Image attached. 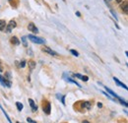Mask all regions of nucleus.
<instances>
[{"instance_id": "nucleus-20", "label": "nucleus", "mask_w": 128, "mask_h": 123, "mask_svg": "<svg viewBox=\"0 0 128 123\" xmlns=\"http://www.w3.org/2000/svg\"><path fill=\"white\" fill-rule=\"evenodd\" d=\"M70 52H71V53H72L74 56H76V57H78V56H79V52H78V51H76L75 49H70Z\"/></svg>"}, {"instance_id": "nucleus-17", "label": "nucleus", "mask_w": 128, "mask_h": 123, "mask_svg": "<svg viewBox=\"0 0 128 123\" xmlns=\"http://www.w3.org/2000/svg\"><path fill=\"white\" fill-rule=\"evenodd\" d=\"M16 106H17V109H18L19 111H21V110L23 109V107H24L23 103H21L20 101H16Z\"/></svg>"}, {"instance_id": "nucleus-12", "label": "nucleus", "mask_w": 128, "mask_h": 123, "mask_svg": "<svg viewBox=\"0 0 128 123\" xmlns=\"http://www.w3.org/2000/svg\"><path fill=\"white\" fill-rule=\"evenodd\" d=\"M0 108H1V110H2V112H3V114L5 115V117L7 118V120H8V122H9V123H13V122H12V121H11V118L9 117V115H8V113H7V112H6V111H5L4 109H3V107L1 106V104H0Z\"/></svg>"}, {"instance_id": "nucleus-9", "label": "nucleus", "mask_w": 128, "mask_h": 123, "mask_svg": "<svg viewBox=\"0 0 128 123\" xmlns=\"http://www.w3.org/2000/svg\"><path fill=\"white\" fill-rule=\"evenodd\" d=\"M104 89H105V91H106V93H107V94H109L110 96H112L113 98H119V97H118V96H117V95H116V94H115V93H114L113 91H111V90H110L109 88H107V87H104Z\"/></svg>"}, {"instance_id": "nucleus-3", "label": "nucleus", "mask_w": 128, "mask_h": 123, "mask_svg": "<svg viewBox=\"0 0 128 123\" xmlns=\"http://www.w3.org/2000/svg\"><path fill=\"white\" fill-rule=\"evenodd\" d=\"M43 112L45 113V114H47V115H49L50 114V110H51V105H50V102L49 101H45L43 104Z\"/></svg>"}, {"instance_id": "nucleus-13", "label": "nucleus", "mask_w": 128, "mask_h": 123, "mask_svg": "<svg viewBox=\"0 0 128 123\" xmlns=\"http://www.w3.org/2000/svg\"><path fill=\"white\" fill-rule=\"evenodd\" d=\"M28 64H29V67H30V69H31V70H34V69H35V67L37 66V63H36L35 61H33V60L29 61V62H28Z\"/></svg>"}, {"instance_id": "nucleus-25", "label": "nucleus", "mask_w": 128, "mask_h": 123, "mask_svg": "<svg viewBox=\"0 0 128 123\" xmlns=\"http://www.w3.org/2000/svg\"><path fill=\"white\" fill-rule=\"evenodd\" d=\"M102 94H103V95H104V96H106V97H107V98H109V99H113V98H111V97H110V96H109V95H108V94H107V93H104V92H102Z\"/></svg>"}, {"instance_id": "nucleus-2", "label": "nucleus", "mask_w": 128, "mask_h": 123, "mask_svg": "<svg viewBox=\"0 0 128 123\" xmlns=\"http://www.w3.org/2000/svg\"><path fill=\"white\" fill-rule=\"evenodd\" d=\"M16 22L14 21V20H11L10 22H9V24L6 25V28H5V32L7 33V34H9V33H11L15 28H16Z\"/></svg>"}, {"instance_id": "nucleus-4", "label": "nucleus", "mask_w": 128, "mask_h": 123, "mask_svg": "<svg viewBox=\"0 0 128 123\" xmlns=\"http://www.w3.org/2000/svg\"><path fill=\"white\" fill-rule=\"evenodd\" d=\"M0 83H1V84H2L4 87H7V88H11V86H12L11 81L7 80L5 77H2L1 75H0Z\"/></svg>"}, {"instance_id": "nucleus-26", "label": "nucleus", "mask_w": 128, "mask_h": 123, "mask_svg": "<svg viewBox=\"0 0 128 123\" xmlns=\"http://www.w3.org/2000/svg\"><path fill=\"white\" fill-rule=\"evenodd\" d=\"M27 122H28V123H32V122H33V120H32L30 117H28V118H27Z\"/></svg>"}, {"instance_id": "nucleus-33", "label": "nucleus", "mask_w": 128, "mask_h": 123, "mask_svg": "<svg viewBox=\"0 0 128 123\" xmlns=\"http://www.w3.org/2000/svg\"><path fill=\"white\" fill-rule=\"evenodd\" d=\"M16 123H20V122H19V121H17V122H16Z\"/></svg>"}, {"instance_id": "nucleus-7", "label": "nucleus", "mask_w": 128, "mask_h": 123, "mask_svg": "<svg viewBox=\"0 0 128 123\" xmlns=\"http://www.w3.org/2000/svg\"><path fill=\"white\" fill-rule=\"evenodd\" d=\"M29 103H30V105H31V107H32V111H33V112H36V111H38V105L35 103L34 99H32V98H29Z\"/></svg>"}, {"instance_id": "nucleus-30", "label": "nucleus", "mask_w": 128, "mask_h": 123, "mask_svg": "<svg viewBox=\"0 0 128 123\" xmlns=\"http://www.w3.org/2000/svg\"><path fill=\"white\" fill-rule=\"evenodd\" d=\"M0 72H3V69H2V67H1V65H0Z\"/></svg>"}, {"instance_id": "nucleus-6", "label": "nucleus", "mask_w": 128, "mask_h": 123, "mask_svg": "<svg viewBox=\"0 0 128 123\" xmlns=\"http://www.w3.org/2000/svg\"><path fill=\"white\" fill-rule=\"evenodd\" d=\"M43 52H45V53L50 54V55H52V56H58V55H59L56 51L52 50V49L49 48V47H43Z\"/></svg>"}, {"instance_id": "nucleus-10", "label": "nucleus", "mask_w": 128, "mask_h": 123, "mask_svg": "<svg viewBox=\"0 0 128 123\" xmlns=\"http://www.w3.org/2000/svg\"><path fill=\"white\" fill-rule=\"evenodd\" d=\"M11 43L15 44V45H19L20 44V40L17 37H13V38H11Z\"/></svg>"}, {"instance_id": "nucleus-23", "label": "nucleus", "mask_w": 128, "mask_h": 123, "mask_svg": "<svg viewBox=\"0 0 128 123\" xmlns=\"http://www.w3.org/2000/svg\"><path fill=\"white\" fill-rule=\"evenodd\" d=\"M110 13L112 14V16H113V18H114V19H115V20L117 21V20H118V18H117V16H116V14H115V12H114L113 10H110Z\"/></svg>"}, {"instance_id": "nucleus-15", "label": "nucleus", "mask_w": 128, "mask_h": 123, "mask_svg": "<svg viewBox=\"0 0 128 123\" xmlns=\"http://www.w3.org/2000/svg\"><path fill=\"white\" fill-rule=\"evenodd\" d=\"M6 22L4 20H0V31H4L6 28Z\"/></svg>"}, {"instance_id": "nucleus-24", "label": "nucleus", "mask_w": 128, "mask_h": 123, "mask_svg": "<svg viewBox=\"0 0 128 123\" xmlns=\"http://www.w3.org/2000/svg\"><path fill=\"white\" fill-rule=\"evenodd\" d=\"M65 98H66V96H65V95H63V96L60 98L61 102H62V104H63V105H65Z\"/></svg>"}, {"instance_id": "nucleus-8", "label": "nucleus", "mask_w": 128, "mask_h": 123, "mask_svg": "<svg viewBox=\"0 0 128 123\" xmlns=\"http://www.w3.org/2000/svg\"><path fill=\"white\" fill-rule=\"evenodd\" d=\"M113 81L115 82V84H116L117 86H119V87H122V88H123V89H125V90H127V89H128L127 86H126L125 84L121 83V82H120V81H119V80H118L116 77H113Z\"/></svg>"}, {"instance_id": "nucleus-28", "label": "nucleus", "mask_w": 128, "mask_h": 123, "mask_svg": "<svg viewBox=\"0 0 128 123\" xmlns=\"http://www.w3.org/2000/svg\"><path fill=\"white\" fill-rule=\"evenodd\" d=\"M98 106H99V107H102V104L101 102H98Z\"/></svg>"}, {"instance_id": "nucleus-31", "label": "nucleus", "mask_w": 128, "mask_h": 123, "mask_svg": "<svg viewBox=\"0 0 128 123\" xmlns=\"http://www.w3.org/2000/svg\"><path fill=\"white\" fill-rule=\"evenodd\" d=\"M121 1H122V0H116V2H117V3H120Z\"/></svg>"}, {"instance_id": "nucleus-22", "label": "nucleus", "mask_w": 128, "mask_h": 123, "mask_svg": "<svg viewBox=\"0 0 128 123\" xmlns=\"http://www.w3.org/2000/svg\"><path fill=\"white\" fill-rule=\"evenodd\" d=\"M26 63H27V62H26L25 60H22V61H21V63H20V65H19V67L24 68V67L26 66Z\"/></svg>"}, {"instance_id": "nucleus-14", "label": "nucleus", "mask_w": 128, "mask_h": 123, "mask_svg": "<svg viewBox=\"0 0 128 123\" xmlns=\"http://www.w3.org/2000/svg\"><path fill=\"white\" fill-rule=\"evenodd\" d=\"M66 80H67L68 82H70V83H72V84H75V85H76L77 87H79V88H81V85H80V84H79V83H78L77 81H75V80H73L72 78H67Z\"/></svg>"}, {"instance_id": "nucleus-11", "label": "nucleus", "mask_w": 128, "mask_h": 123, "mask_svg": "<svg viewBox=\"0 0 128 123\" xmlns=\"http://www.w3.org/2000/svg\"><path fill=\"white\" fill-rule=\"evenodd\" d=\"M127 4H128V2L125 0L124 2H123V4L121 5V9H122V11L125 13V14H127L128 13V7H127Z\"/></svg>"}, {"instance_id": "nucleus-16", "label": "nucleus", "mask_w": 128, "mask_h": 123, "mask_svg": "<svg viewBox=\"0 0 128 123\" xmlns=\"http://www.w3.org/2000/svg\"><path fill=\"white\" fill-rule=\"evenodd\" d=\"M82 106L83 107H87V109H90L91 108V102L90 101H84L82 103Z\"/></svg>"}, {"instance_id": "nucleus-35", "label": "nucleus", "mask_w": 128, "mask_h": 123, "mask_svg": "<svg viewBox=\"0 0 128 123\" xmlns=\"http://www.w3.org/2000/svg\"><path fill=\"white\" fill-rule=\"evenodd\" d=\"M109 1H110V0H109Z\"/></svg>"}, {"instance_id": "nucleus-18", "label": "nucleus", "mask_w": 128, "mask_h": 123, "mask_svg": "<svg viewBox=\"0 0 128 123\" xmlns=\"http://www.w3.org/2000/svg\"><path fill=\"white\" fill-rule=\"evenodd\" d=\"M7 80H9V81H11V79H12V75H11V72L10 71H7L6 73H5V76H4Z\"/></svg>"}, {"instance_id": "nucleus-19", "label": "nucleus", "mask_w": 128, "mask_h": 123, "mask_svg": "<svg viewBox=\"0 0 128 123\" xmlns=\"http://www.w3.org/2000/svg\"><path fill=\"white\" fill-rule=\"evenodd\" d=\"M21 41H22V42H23L24 46H25V47H27V46H28V43H27V37H22Z\"/></svg>"}, {"instance_id": "nucleus-34", "label": "nucleus", "mask_w": 128, "mask_h": 123, "mask_svg": "<svg viewBox=\"0 0 128 123\" xmlns=\"http://www.w3.org/2000/svg\"><path fill=\"white\" fill-rule=\"evenodd\" d=\"M9 1H11V0H9Z\"/></svg>"}, {"instance_id": "nucleus-29", "label": "nucleus", "mask_w": 128, "mask_h": 123, "mask_svg": "<svg viewBox=\"0 0 128 123\" xmlns=\"http://www.w3.org/2000/svg\"><path fill=\"white\" fill-rule=\"evenodd\" d=\"M82 123H90V122H89L88 120H84V121H83V122H82Z\"/></svg>"}, {"instance_id": "nucleus-21", "label": "nucleus", "mask_w": 128, "mask_h": 123, "mask_svg": "<svg viewBox=\"0 0 128 123\" xmlns=\"http://www.w3.org/2000/svg\"><path fill=\"white\" fill-rule=\"evenodd\" d=\"M81 80L84 81V82H88V81H89V77H88V76H83V75H82Z\"/></svg>"}, {"instance_id": "nucleus-27", "label": "nucleus", "mask_w": 128, "mask_h": 123, "mask_svg": "<svg viewBox=\"0 0 128 123\" xmlns=\"http://www.w3.org/2000/svg\"><path fill=\"white\" fill-rule=\"evenodd\" d=\"M76 15L78 16V17H81V13H80L79 11H77V12H76Z\"/></svg>"}, {"instance_id": "nucleus-32", "label": "nucleus", "mask_w": 128, "mask_h": 123, "mask_svg": "<svg viewBox=\"0 0 128 123\" xmlns=\"http://www.w3.org/2000/svg\"><path fill=\"white\" fill-rule=\"evenodd\" d=\"M32 123H38V122H36V121H34V120H33V122Z\"/></svg>"}, {"instance_id": "nucleus-5", "label": "nucleus", "mask_w": 128, "mask_h": 123, "mask_svg": "<svg viewBox=\"0 0 128 123\" xmlns=\"http://www.w3.org/2000/svg\"><path fill=\"white\" fill-rule=\"evenodd\" d=\"M28 30L30 32L34 33V34H38L39 33V29L36 27V25L34 24V23H30V24L28 25Z\"/></svg>"}, {"instance_id": "nucleus-1", "label": "nucleus", "mask_w": 128, "mask_h": 123, "mask_svg": "<svg viewBox=\"0 0 128 123\" xmlns=\"http://www.w3.org/2000/svg\"><path fill=\"white\" fill-rule=\"evenodd\" d=\"M28 39L32 42H34V43H38V44H43V43H45V40H43L42 38H38V37H36L34 35H29L28 36Z\"/></svg>"}]
</instances>
